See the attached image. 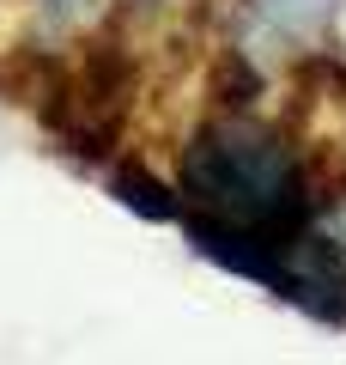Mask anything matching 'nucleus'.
<instances>
[{"mask_svg":"<svg viewBox=\"0 0 346 365\" xmlns=\"http://www.w3.org/2000/svg\"><path fill=\"white\" fill-rule=\"evenodd\" d=\"M177 189L213 244L285 250L310 220L304 158L273 122L249 110H219L182 140Z\"/></svg>","mask_w":346,"mask_h":365,"instance_id":"f257e3e1","label":"nucleus"}]
</instances>
